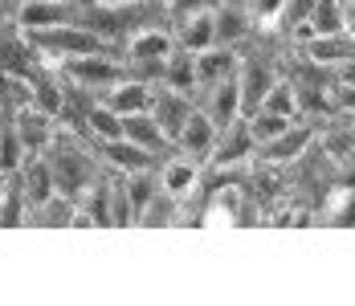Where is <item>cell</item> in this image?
<instances>
[{
  "label": "cell",
  "mask_w": 355,
  "mask_h": 306,
  "mask_svg": "<svg viewBox=\"0 0 355 306\" xmlns=\"http://www.w3.org/2000/svg\"><path fill=\"white\" fill-rule=\"evenodd\" d=\"M94 155L98 151H82L73 139L53 135V143L45 147V160H49V171H53V184L62 196L70 201H82V192L98 180V168H94Z\"/></svg>",
  "instance_id": "cell-1"
},
{
  "label": "cell",
  "mask_w": 355,
  "mask_h": 306,
  "mask_svg": "<svg viewBox=\"0 0 355 306\" xmlns=\"http://www.w3.org/2000/svg\"><path fill=\"white\" fill-rule=\"evenodd\" d=\"M53 69L62 74V82H70V90H86V94H103L107 86H114V82L127 78V62L114 58L110 49L66 58V62H58Z\"/></svg>",
  "instance_id": "cell-2"
},
{
  "label": "cell",
  "mask_w": 355,
  "mask_h": 306,
  "mask_svg": "<svg viewBox=\"0 0 355 306\" xmlns=\"http://www.w3.org/2000/svg\"><path fill=\"white\" fill-rule=\"evenodd\" d=\"M29 41H33L37 58H41L45 66H58V62L78 58V53H98V49H110L103 37L90 33V29H86V25H78V21L53 25V29H33Z\"/></svg>",
  "instance_id": "cell-3"
},
{
  "label": "cell",
  "mask_w": 355,
  "mask_h": 306,
  "mask_svg": "<svg viewBox=\"0 0 355 306\" xmlns=\"http://www.w3.org/2000/svg\"><path fill=\"white\" fill-rule=\"evenodd\" d=\"M41 66H45V62L37 58L29 33H25V29H17V21H12V25H4V29H0V69H4V74H12V78H21V82H33Z\"/></svg>",
  "instance_id": "cell-4"
},
{
  "label": "cell",
  "mask_w": 355,
  "mask_h": 306,
  "mask_svg": "<svg viewBox=\"0 0 355 306\" xmlns=\"http://www.w3.org/2000/svg\"><path fill=\"white\" fill-rule=\"evenodd\" d=\"M12 21H17V29H25V33H33V29H53V25L78 21V4H73V0H17Z\"/></svg>",
  "instance_id": "cell-5"
},
{
  "label": "cell",
  "mask_w": 355,
  "mask_h": 306,
  "mask_svg": "<svg viewBox=\"0 0 355 306\" xmlns=\"http://www.w3.org/2000/svg\"><path fill=\"white\" fill-rule=\"evenodd\" d=\"M159 90H151V119L164 127V135H168V143H176L180 127H184V119L192 114V94H184V90H176V86H164V82H155Z\"/></svg>",
  "instance_id": "cell-6"
},
{
  "label": "cell",
  "mask_w": 355,
  "mask_h": 306,
  "mask_svg": "<svg viewBox=\"0 0 355 306\" xmlns=\"http://www.w3.org/2000/svg\"><path fill=\"white\" fill-rule=\"evenodd\" d=\"M200 110L213 119L216 127H229L233 119H241L245 110H241V86H237V74L200 86Z\"/></svg>",
  "instance_id": "cell-7"
},
{
  "label": "cell",
  "mask_w": 355,
  "mask_h": 306,
  "mask_svg": "<svg viewBox=\"0 0 355 306\" xmlns=\"http://www.w3.org/2000/svg\"><path fill=\"white\" fill-rule=\"evenodd\" d=\"M12 123H17V135H21V143H25V151H29V155H45V147H49L53 135H58L53 114L37 110L33 102L12 106Z\"/></svg>",
  "instance_id": "cell-8"
},
{
  "label": "cell",
  "mask_w": 355,
  "mask_h": 306,
  "mask_svg": "<svg viewBox=\"0 0 355 306\" xmlns=\"http://www.w3.org/2000/svg\"><path fill=\"white\" fill-rule=\"evenodd\" d=\"M253 151H257V143H253L249 123H245V114H241V119H233L229 127L216 131V147H213V155H209V164L213 168H237V164H245Z\"/></svg>",
  "instance_id": "cell-9"
},
{
  "label": "cell",
  "mask_w": 355,
  "mask_h": 306,
  "mask_svg": "<svg viewBox=\"0 0 355 306\" xmlns=\"http://www.w3.org/2000/svg\"><path fill=\"white\" fill-rule=\"evenodd\" d=\"M216 127L213 119L200 110V106H192V114L184 119V127H180V135H176V151H184V155H192L196 164H205L209 155H213V147H216Z\"/></svg>",
  "instance_id": "cell-10"
},
{
  "label": "cell",
  "mask_w": 355,
  "mask_h": 306,
  "mask_svg": "<svg viewBox=\"0 0 355 306\" xmlns=\"http://www.w3.org/2000/svg\"><path fill=\"white\" fill-rule=\"evenodd\" d=\"M155 171H159V188H164L168 196H176V201H188V196L196 192V184L205 180L200 164H196L192 155H184V151L168 155V160H164Z\"/></svg>",
  "instance_id": "cell-11"
},
{
  "label": "cell",
  "mask_w": 355,
  "mask_h": 306,
  "mask_svg": "<svg viewBox=\"0 0 355 306\" xmlns=\"http://www.w3.org/2000/svg\"><path fill=\"white\" fill-rule=\"evenodd\" d=\"M311 143H315V127H311V123H290L278 139L261 143L257 155H261L266 164H294L302 151H311Z\"/></svg>",
  "instance_id": "cell-12"
},
{
  "label": "cell",
  "mask_w": 355,
  "mask_h": 306,
  "mask_svg": "<svg viewBox=\"0 0 355 306\" xmlns=\"http://www.w3.org/2000/svg\"><path fill=\"white\" fill-rule=\"evenodd\" d=\"M98 155L119 176H131V171H143V168H159L155 164V151H147V147H139V143H131V139H123V135L98 143Z\"/></svg>",
  "instance_id": "cell-13"
},
{
  "label": "cell",
  "mask_w": 355,
  "mask_h": 306,
  "mask_svg": "<svg viewBox=\"0 0 355 306\" xmlns=\"http://www.w3.org/2000/svg\"><path fill=\"white\" fill-rule=\"evenodd\" d=\"M176 49H188V53H205L209 45H216V21L213 8H200V12H188V17H176Z\"/></svg>",
  "instance_id": "cell-14"
},
{
  "label": "cell",
  "mask_w": 355,
  "mask_h": 306,
  "mask_svg": "<svg viewBox=\"0 0 355 306\" xmlns=\"http://www.w3.org/2000/svg\"><path fill=\"white\" fill-rule=\"evenodd\" d=\"M103 102H107L110 110L123 119V114H135V110H147L151 106V82H139V78H123V82H114L103 90Z\"/></svg>",
  "instance_id": "cell-15"
},
{
  "label": "cell",
  "mask_w": 355,
  "mask_h": 306,
  "mask_svg": "<svg viewBox=\"0 0 355 306\" xmlns=\"http://www.w3.org/2000/svg\"><path fill=\"white\" fill-rule=\"evenodd\" d=\"M237 69H241V53H233V45H209L205 53H196V90L220 78H233Z\"/></svg>",
  "instance_id": "cell-16"
},
{
  "label": "cell",
  "mask_w": 355,
  "mask_h": 306,
  "mask_svg": "<svg viewBox=\"0 0 355 306\" xmlns=\"http://www.w3.org/2000/svg\"><path fill=\"white\" fill-rule=\"evenodd\" d=\"M73 208H78V201L62 196V192H53V196H45L41 204H29L25 225H33V229H70Z\"/></svg>",
  "instance_id": "cell-17"
},
{
  "label": "cell",
  "mask_w": 355,
  "mask_h": 306,
  "mask_svg": "<svg viewBox=\"0 0 355 306\" xmlns=\"http://www.w3.org/2000/svg\"><path fill=\"white\" fill-rule=\"evenodd\" d=\"M274 82H278V78H274V74H270V69L261 66V62H241V69H237V86H241V110H257V106H261V99H266V90H270V86H274Z\"/></svg>",
  "instance_id": "cell-18"
},
{
  "label": "cell",
  "mask_w": 355,
  "mask_h": 306,
  "mask_svg": "<svg viewBox=\"0 0 355 306\" xmlns=\"http://www.w3.org/2000/svg\"><path fill=\"white\" fill-rule=\"evenodd\" d=\"M123 139H131V143H139L147 151H155V155H164L159 147H168V135H164V127L151 119V110H135V114H123Z\"/></svg>",
  "instance_id": "cell-19"
},
{
  "label": "cell",
  "mask_w": 355,
  "mask_h": 306,
  "mask_svg": "<svg viewBox=\"0 0 355 306\" xmlns=\"http://www.w3.org/2000/svg\"><path fill=\"white\" fill-rule=\"evenodd\" d=\"M294 33L302 37H327V33H343V0H315L306 25H298Z\"/></svg>",
  "instance_id": "cell-20"
},
{
  "label": "cell",
  "mask_w": 355,
  "mask_h": 306,
  "mask_svg": "<svg viewBox=\"0 0 355 306\" xmlns=\"http://www.w3.org/2000/svg\"><path fill=\"white\" fill-rule=\"evenodd\" d=\"M355 53V41L347 33H327V37H306V58L315 66H339Z\"/></svg>",
  "instance_id": "cell-21"
},
{
  "label": "cell",
  "mask_w": 355,
  "mask_h": 306,
  "mask_svg": "<svg viewBox=\"0 0 355 306\" xmlns=\"http://www.w3.org/2000/svg\"><path fill=\"white\" fill-rule=\"evenodd\" d=\"M25 216H29V201L21 192L17 171H8L4 188H0V229H17V225H25Z\"/></svg>",
  "instance_id": "cell-22"
},
{
  "label": "cell",
  "mask_w": 355,
  "mask_h": 306,
  "mask_svg": "<svg viewBox=\"0 0 355 306\" xmlns=\"http://www.w3.org/2000/svg\"><path fill=\"white\" fill-rule=\"evenodd\" d=\"M123 184H127V196H131V208H135V221H139L143 208L164 192V188H159V171H155V168L131 171V176H123Z\"/></svg>",
  "instance_id": "cell-23"
},
{
  "label": "cell",
  "mask_w": 355,
  "mask_h": 306,
  "mask_svg": "<svg viewBox=\"0 0 355 306\" xmlns=\"http://www.w3.org/2000/svg\"><path fill=\"white\" fill-rule=\"evenodd\" d=\"M86 131L98 139V143H107V139L123 135V119H119L107 102L98 99V102H90V106H86Z\"/></svg>",
  "instance_id": "cell-24"
},
{
  "label": "cell",
  "mask_w": 355,
  "mask_h": 306,
  "mask_svg": "<svg viewBox=\"0 0 355 306\" xmlns=\"http://www.w3.org/2000/svg\"><path fill=\"white\" fill-rule=\"evenodd\" d=\"M245 123H249V135H253V143L261 147V143H270V139H278L294 123V119H286V114H274V110H249L245 114Z\"/></svg>",
  "instance_id": "cell-25"
},
{
  "label": "cell",
  "mask_w": 355,
  "mask_h": 306,
  "mask_svg": "<svg viewBox=\"0 0 355 306\" xmlns=\"http://www.w3.org/2000/svg\"><path fill=\"white\" fill-rule=\"evenodd\" d=\"M213 21H216V45H233L241 33L253 29V21H249L245 8H216Z\"/></svg>",
  "instance_id": "cell-26"
},
{
  "label": "cell",
  "mask_w": 355,
  "mask_h": 306,
  "mask_svg": "<svg viewBox=\"0 0 355 306\" xmlns=\"http://www.w3.org/2000/svg\"><path fill=\"white\" fill-rule=\"evenodd\" d=\"M176 216H180V201L168 196V192H159V196L139 212L135 225H143V229H164V225H176Z\"/></svg>",
  "instance_id": "cell-27"
},
{
  "label": "cell",
  "mask_w": 355,
  "mask_h": 306,
  "mask_svg": "<svg viewBox=\"0 0 355 306\" xmlns=\"http://www.w3.org/2000/svg\"><path fill=\"white\" fill-rule=\"evenodd\" d=\"M261 110H274V114H286V119H298V86H290V82L278 78V82L266 90Z\"/></svg>",
  "instance_id": "cell-28"
},
{
  "label": "cell",
  "mask_w": 355,
  "mask_h": 306,
  "mask_svg": "<svg viewBox=\"0 0 355 306\" xmlns=\"http://www.w3.org/2000/svg\"><path fill=\"white\" fill-rule=\"evenodd\" d=\"M131 225H135V208H131L127 184L119 176V180H110V229H131Z\"/></svg>",
  "instance_id": "cell-29"
},
{
  "label": "cell",
  "mask_w": 355,
  "mask_h": 306,
  "mask_svg": "<svg viewBox=\"0 0 355 306\" xmlns=\"http://www.w3.org/2000/svg\"><path fill=\"white\" fill-rule=\"evenodd\" d=\"M282 8H286V0H249V21L270 29V25L282 21Z\"/></svg>",
  "instance_id": "cell-30"
},
{
  "label": "cell",
  "mask_w": 355,
  "mask_h": 306,
  "mask_svg": "<svg viewBox=\"0 0 355 306\" xmlns=\"http://www.w3.org/2000/svg\"><path fill=\"white\" fill-rule=\"evenodd\" d=\"M331 225H355V192L331 201Z\"/></svg>",
  "instance_id": "cell-31"
},
{
  "label": "cell",
  "mask_w": 355,
  "mask_h": 306,
  "mask_svg": "<svg viewBox=\"0 0 355 306\" xmlns=\"http://www.w3.org/2000/svg\"><path fill=\"white\" fill-rule=\"evenodd\" d=\"M164 4H168V17H188V12L209 8V0H164Z\"/></svg>",
  "instance_id": "cell-32"
},
{
  "label": "cell",
  "mask_w": 355,
  "mask_h": 306,
  "mask_svg": "<svg viewBox=\"0 0 355 306\" xmlns=\"http://www.w3.org/2000/svg\"><path fill=\"white\" fill-rule=\"evenodd\" d=\"M335 78H339V86H355V53L347 58V62L335 66Z\"/></svg>",
  "instance_id": "cell-33"
},
{
  "label": "cell",
  "mask_w": 355,
  "mask_h": 306,
  "mask_svg": "<svg viewBox=\"0 0 355 306\" xmlns=\"http://www.w3.org/2000/svg\"><path fill=\"white\" fill-rule=\"evenodd\" d=\"M343 33L355 41V4H347V0H343Z\"/></svg>",
  "instance_id": "cell-34"
},
{
  "label": "cell",
  "mask_w": 355,
  "mask_h": 306,
  "mask_svg": "<svg viewBox=\"0 0 355 306\" xmlns=\"http://www.w3.org/2000/svg\"><path fill=\"white\" fill-rule=\"evenodd\" d=\"M73 4H86V0H73Z\"/></svg>",
  "instance_id": "cell-35"
}]
</instances>
